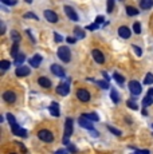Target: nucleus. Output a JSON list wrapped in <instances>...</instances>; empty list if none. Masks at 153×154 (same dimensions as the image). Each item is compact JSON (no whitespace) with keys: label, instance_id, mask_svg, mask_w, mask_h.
<instances>
[{"label":"nucleus","instance_id":"obj_1","mask_svg":"<svg viewBox=\"0 0 153 154\" xmlns=\"http://www.w3.org/2000/svg\"><path fill=\"white\" fill-rule=\"evenodd\" d=\"M58 58L63 60L65 63H69L71 59V52L69 50V47H59L58 48Z\"/></svg>","mask_w":153,"mask_h":154},{"label":"nucleus","instance_id":"obj_2","mask_svg":"<svg viewBox=\"0 0 153 154\" xmlns=\"http://www.w3.org/2000/svg\"><path fill=\"white\" fill-rule=\"evenodd\" d=\"M38 137H39V139L43 141V142H52V141H54L52 133H51L50 130H46V129L38 131Z\"/></svg>","mask_w":153,"mask_h":154},{"label":"nucleus","instance_id":"obj_3","mask_svg":"<svg viewBox=\"0 0 153 154\" xmlns=\"http://www.w3.org/2000/svg\"><path fill=\"white\" fill-rule=\"evenodd\" d=\"M129 90H130V92H132L133 95H140L141 91H142V87H141V85H140V82L130 81L129 82Z\"/></svg>","mask_w":153,"mask_h":154},{"label":"nucleus","instance_id":"obj_4","mask_svg":"<svg viewBox=\"0 0 153 154\" xmlns=\"http://www.w3.org/2000/svg\"><path fill=\"white\" fill-rule=\"evenodd\" d=\"M77 96H78V99L81 102H89L90 100V92L85 89H79L77 91Z\"/></svg>","mask_w":153,"mask_h":154},{"label":"nucleus","instance_id":"obj_5","mask_svg":"<svg viewBox=\"0 0 153 154\" xmlns=\"http://www.w3.org/2000/svg\"><path fill=\"white\" fill-rule=\"evenodd\" d=\"M90 121H91V119H89L87 117L81 115V118L78 119V123H79V125H81L82 127L87 129V130H93V123H91Z\"/></svg>","mask_w":153,"mask_h":154},{"label":"nucleus","instance_id":"obj_6","mask_svg":"<svg viewBox=\"0 0 153 154\" xmlns=\"http://www.w3.org/2000/svg\"><path fill=\"white\" fill-rule=\"evenodd\" d=\"M65 12H66V15L69 16V19H71V20H74V22H78L79 20V18H78V15H77V12L73 9V8L70 7V5H65Z\"/></svg>","mask_w":153,"mask_h":154},{"label":"nucleus","instance_id":"obj_7","mask_svg":"<svg viewBox=\"0 0 153 154\" xmlns=\"http://www.w3.org/2000/svg\"><path fill=\"white\" fill-rule=\"evenodd\" d=\"M12 127V133L15 135H20V137H27V130H24V129H22V127L18 125V123H14V125H11Z\"/></svg>","mask_w":153,"mask_h":154},{"label":"nucleus","instance_id":"obj_8","mask_svg":"<svg viewBox=\"0 0 153 154\" xmlns=\"http://www.w3.org/2000/svg\"><path fill=\"white\" fill-rule=\"evenodd\" d=\"M71 134H73V119H71V118H67L66 125H65V137L70 138Z\"/></svg>","mask_w":153,"mask_h":154},{"label":"nucleus","instance_id":"obj_9","mask_svg":"<svg viewBox=\"0 0 153 154\" xmlns=\"http://www.w3.org/2000/svg\"><path fill=\"white\" fill-rule=\"evenodd\" d=\"M44 18H46L50 23H56V22H58V15H56L54 11H50V9H46V11H44Z\"/></svg>","mask_w":153,"mask_h":154},{"label":"nucleus","instance_id":"obj_10","mask_svg":"<svg viewBox=\"0 0 153 154\" xmlns=\"http://www.w3.org/2000/svg\"><path fill=\"white\" fill-rule=\"evenodd\" d=\"M3 99L7 102V103H15V100H16V95H15V92H12V91H5L3 94Z\"/></svg>","mask_w":153,"mask_h":154},{"label":"nucleus","instance_id":"obj_11","mask_svg":"<svg viewBox=\"0 0 153 154\" xmlns=\"http://www.w3.org/2000/svg\"><path fill=\"white\" fill-rule=\"evenodd\" d=\"M56 92H58L59 95L66 96L67 94L70 92V89H69V85H66V83H62V85H59L58 87H56Z\"/></svg>","mask_w":153,"mask_h":154},{"label":"nucleus","instance_id":"obj_12","mask_svg":"<svg viewBox=\"0 0 153 154\" xmlns=\"http://www.w3.org/2000/svg\"><path fill=\"white\" fill-rule=\"evenodd\" d=\"M93 58H94V60L97 62V63H99V64H102L103 62H105V56H103V54H102L99 50H93Z\"/></svg>","mask_w":153,"mask_h":154},{"label":"nucleus","instance_id":"obj_13","mask_svg":"<svg viewBox=\"0 0 153 154\" xmlns=\"http://www.w3.org/2000/svg\"><path fill=\"white\" fill-rule=\"evenodd\" d=\"M15 74L18 75V77H27L28 74H30V69L26 67V66H18Z\"/></svg>","mask_w":153,"mask_h":154},{"label":"nucleus","instance_id":"obj_14","mask_svg":"<svg viewBox=\"0 0 153 154\" xmlns=\"http://www.w3.org/2000/svg\"><path fill=\"white\" fill-rule=\"evenodd\" d=\"M51 73L56 75V77H65V70L59 64H52L51 66Z\"/></svg>","mask_w":153,"mask_h":154},{"label":"nucleus","instance_id":"obj_15","mask_svg":"<svg viewBox=\"0 0 153 154\" xmlns=\"http://www.w3.org/2000/svg\"><path fill=\"white\" fill-rule=\"evenodd\" d=\"M118 34H120V36L124 39H128L130 38V35H132V32H130V30L128 27H125V26H122V27H120V30H118Z\"/></svg>","mask_w":153,"mask_h":154},{"label":"nucleus","instance_id":"obj_16","mask_svg":"<svg viewBox=\"0 0 153 154\" xmlns=\"http://www.w3.org/2000/svg\"><path fill=\"white\" fill-rule=\"evenodd\" d=\"M40 62H42V56H40L39 54H36V55H34V56L30 59V64H31L34 69H36V67H39Z\"/></svg>","mask_w":153,"mask_h":154},{"label":"nucleus","instance_id":"obj_17","mask_svg":"<svg viewBox=\"0 0 153 154\" xmlns=\"http://www.w3.org/2000/svg\"><path fill=\"white\" fill-rule=\"evenodd\" d=\"M48 110H50L51 115H54V117H59V115H61V113H59V106H58V103H56V102L51 103L50 107H48Z\"/></svg>","mask_w":153,"mask_h":154},{"label":"nucleus","instance_id":"obj_18","mask_svg":"<svg viewBox=\"0 0 153 154\" xmlns=\"http://www.w3.org/2000/svg\"><path fill=\"white\" fill-rule=\"evenodd\" d=\"M38 83H39V86L44 87V89L51 87V81L48 79V78H46V77H40L39 79H38Z\"/></svg>","mask_w":153,"mask_h":154},{"label":"nucleus","instance_id":"obj_19","mask_svg":"<svg viewBox=\"0 0 153 154\" xmlns=\"http://www.w3.org/2000/svg\"><path fill=\"white\" fill-rule=\"evenodd\" d=\"M140 7L142 9H149L153 7V0H141L140 1Z\"/></svg>","mask_w":153,"mask_h":154},{"label":"nucleus","instance_id":"obj_20","mask_svg":"<svg viewBox=\"0 0 153 154\" xmlns=\"http://www.w3.org/2000/svg\"><path fill=\"white\" fill-rule=\"evenodd\" d=\"M152 103H153V96L148 94V95L142 99V106H144V107H146V106H149V104H152Z\"/></svg>","mask_w":153,"mask_h":154},{"label":"nucleus","instance_id":"obj_21","mask_svg":"<svg viewBox=\"0 0 153 154\" xmlns=\"http://www.w3.org/2000/svg\"><path fill=\"white\" fill-rule=\"evenodd\" d=\"M18 50H19V42H14V44H12V50H11L12 58H16V56H18Z\"/></svg>","mask_w":153,"mask_h":154},{"label":"nucleus","instance_id":"obj_22","mask_svg":"<svg viewBox=\"0 0 153 154\" xmlns=\"http://www.w3.org/2000/svg\"><path fill=\"white\" fill-rule=\"evenodd\" d=\"M126 14L129 16H136V15H138V9H136L134 7H126Z\"/></svg>","mask_w":153,"mask_h":154},{"label":"nucleus","instance_id":"obj_23","mask_svg":"<svg viewBox=\"0 0 153 154\" xmlns=\"http://www.w3.org/2000/svg\"><path fill=\"white\" fill-rule=\"evenodd\" d=\"M74 35L78 39H83V38H85V32H83V30H81V28H78V27L74 28Z\"/></svg>","mask_w":153,"mask_h":154},{"label":"nucleus","instance_id":"obj_24","mask_svg":"<svg viewBox=\"0 0 153 154\" xmlns=\"http://www.w3.org/2000/svg\"><path fill=\"white\" fill-rule=\"evenodd\" d=\"M110 98H112V100H113L114 103H118V102H120V96H118L116 90H112V91H110Z\"/></svg>","mask_w":153,"mask_h":154},{"label":"nucleus","instance_id":"obj_25","mask_svg":"<svg viewBox=\"0 0 153 154\" xmlns=\"http://www.w3.org/2000/svg\"><path fill=\"white\" fill-rule=\"evenodd\" d=\"M113 78H114V79H116V82H117V83H120V85H122V83L125 82V78L122 77L121 74H118V73H114Z\"/></svg>","mask_w":153,"mask_h":154},{"label":"nucleus","instance_id":"obj_26","mask_svg":"<svg viewBox=\"0 0 153 154\" xmlns=\"http://www.w3.org/2000/svg\"><path fill=\"white\" fill-rule=\"evenodd\" d=\"M89 81H93V79H89ZM93 82H95L97 85L101 87V89H103V90H106L107 87H109V82L106 81V82H102V81H93Z\"/></svg>","mask_w":153,"mask_h":154},{"label":"nucleus","instance_id":"obj_27","mask_svg":"<svg viewBox=\"0 0 153 154\" xmlns=\"http://www.w3.org/2000/svg\"><path fill=\"white\" fill-rule=\"evenodd\" d=\"M10 67H11V63H10L8 60H1V62H0V69L3 70V71L8 70Z\"/></svg>","mask_w":153,"mask_h":154},{"label":"nucleus","instance_id":"obj_28","mask_svg":"<svg viewBox=\"0 0 153 154\" xmlns=\"http://www.w3.org/2000/svg\"><path fill=\"white\" fill-rule=\"evenodd\" d=\"M11 38H12V40L14 42H20V35H19V32L18 31H11Z\"/></svg>","mask_w":153,"mask_h":154},{"label":"nucleus","instance_id":"obj_29","mask_svg":"<svg viewBox=\"0 0 153 154\" xmlns=\"http://www.w3.org/2000/svg\"><path fill=\"white\" fill-rule=\"evenodd\" d=\"M24 59H26V56H24L23 54H19L18 56H16V59H15V64L16 66H20L24 62Z\"/></svg>","mask_w":153,"mask_h":154},{"label":"nucleus","instance_id":"obj_30","mask_svg":"<svg viewBox=\"0 0 153 154\" xmlns=\"http://www.w3.org/2000/svg\"><path fill=\"white\" fill-rule=\"evenodd\" d=\"M126 106H128V107H130V109H133V110H137V109H138L137 103H136L133 99H129V100H128V102H126Z\"/></svg>","mask_w":153,"mask_h":154},{"label":"nucleus","instance_id":"obj_31","mask_svg":"<svg viewBox=\"0 0 153 154\" xmlns=\"http://www.w3.org/2000/svg\"><path fill=\"white\" fill-rule=\"evenodd\" d=\"M24 18L26 19H35V20H39V18L34 14V12H27V14H24Z\"/></svg>","mask_w":153,"mask_h":154},{"label":"nucleus","instance_id":"obj_32","mask_svg":"<svg viewBox=\"0 0 153 154\" xmlns=\"http://www.w3.org/2000/svg\"><path fill=\"white\" fill-rule=\"evenodd\" d=\"M146 83V85H150V83H153V74H146V77H145V81H144Z\"/></svg>","mask_w":153,"mask_h":154},{"label":"nucleus","instance_id":"obj_33","mask_svg":"<svg viewBox=\"0 0 153 154\" xmlns=\"http://www.w3.org/2000/svg\"><path fill=\"white\" fill-rule=\"evenodd\" d=\"M133 30L136 34H140V32H141V24L138 23V22H136V23L133 24Z\"/></svg>","mask_w":153,"mask_h":154},{"label":"nucleus","instance_id":"obj_34","mask_svg":"<svg viewBox=\"0 0 153 154\" xmlns=\"http://www.w3.org/2000/svg\"><path fill=\"white\" fill-rule=\"evenodd\" d=\"M107 130L109 131H112L114 135H121V131L118 130V129H114L113 126H107Z\"/></svg>","mask_w":153,"mask_h":154},{"label":"nucleus","instance_id":"obj_35","mask_svg":"<svg viewBox=\"0 0 153 154\" xmlns=\"http://www.w3.org/2000/svg\"><path fill=\"white\" fill-rule=\"evenodd\" d=\"M85 117H87L89 119H91V121H98L99 119V117L97 115V114H83Z\"/></svg>","mask_w":153,"mask_h":154},{"label":"nucleus","instance_id":"obj_36","mask_svg":"<svg viewBox=\"0 0 153 154\" xmlns=\"http://www.w3.org/2000/svg\"><path fill=\"white\" fill-rule=\"evenodd\" d=\"M114 8V0H107V12H112Z\"/></svg>","mask_w":153,"mask_h":154},{"label":"nucleus","instance_id":"obj_37","mask_svg":"<svg viewBox=\"0 0 153 154\" xmlns=\"http://www.w3.org/2000/svg\"><path fill=\"white\" fill-rule=\"evenodd\" d=\"M132 47H133L134 52H136V54H137L138 56H141V55H142V50H141V48H140V47H138V46H136V44H133V46H132Z\"/></svg>","mask_w":153,"mask_h":154},{"label":"nucleus","instance_id":"obj_38","mask_svg":"<svg viewBox=\"0 0 153 154\" xmlns=\"http://www.w3.org/2000/svg\"><path fill=\"white\" fill-rule=\"evenodd\" d=\"M7 119H8V122H10V125H14V123H16L15 117L12 115V114H7Z\"/></svg>","mask_w":153,"mask_h":154},{"label":"nucleus","instance_id":"obj_39","mask_svg":"<svg viewBox=\"0 0 153 154\" xmlns=\"http://www.w3.org/2000/svg\"><path fill=\"white\" fill-rule=\"evenodd\" d=\"M1 3L7 4V5H15L18 3V0H1Z\"/></svg>","mask_w":153,"mask_h":154},{"label":"nucleus","instance_id":"obj_40","mask_svg":"<svg viewBox=\"0 0 153 154\" xmlns=\"http://www.w3.org/2000/svg\"><path fill=\"white\" fill-rule=\"evenodd\" d=\"M98 26L99 24H97V23H93V24H90V26H87V30H90V31H93V30H95V28H98Z\"/></svg>","mask_w":153,"mask_h":154},{"label":"nucleus","instance_id":"obj_41","mask_svg":"<svg viewBox=\"0 0 153 154\" xmlns=\"http://www.w3.org/2000/svg\"><path fill=\"white\" fill-rule=\"evenodd\" d=\"M54 36H55V40H56V42H58V43H61V42H62V40H63V38H62V36H61V35H59V34H56V32H54Z\"/></svg>","mask_w":153,"mask_h":154},{"label":"nucleus","instance_id":"obj_42","mask_svg":"<svg viewBox=\"0 0 153 154\" xmlns=\"http://www.w3.org/2000/svg\"><path fill=\"white\" fill-rule=\"evenodd\" d=\"M95 23H97V24H102V23H103V18H102V16H98V18L95 19Z\"/></svg>","mask_w":153,"mask_h":154},{"label":"nucleus","instance_id":"obj_43","mask_svg":"<svg viewBox=\"0 0 153 154\" xmlns=\"http://www.w3.org/2000/svg\"><path fill=\"white\" fill-rule=\"evenodd\" d=\"M66 40H67V43H70V44H73V43L77 42V39H75V38H67Z\"/></svg>","mask_w":153,"mask_h":154},{"label":"nucleus","instance_id":"obj_44","mask_svg":"<svg viewBox=\"0 0 153 154\" xmlns=\"http://www.w3.org/2000/svg\"><path fill=\"white\" fill-rule=\"evenodd\" d=\"M26 32H27V34L30 35V39H31V40H32V43H35V38H34V36H32L31 31H30V30H27V31H26Z\"/></svg>","mask_w":153,"mask_h":154},{"label":"nucleus","instance_id":"obj_45","mask_svg":"<svg viewBox=\"0 0 153 154\" xmlns=\"http://www.w3.org/2000/svg\"><path fill=\"white\" fill-rule=\"evenodd\" d=\"M102 75H103V78H105V81L109 82L110 78H109V75H107V73H106V71H102Z\"/></svg>","mask_w":153,"mask_h":154},{"label":"nucleus","instance_id":"obj_46","mask_svg":"<svg viewBox=\"0 0 153 154\" xmlns=\"http://www.w3.org/2000/svg\"><path fill=\"white\" fill-rule=\"evenodd\" d=\"M67 146H69V151H75V150H77L73 145H67Z\"/></svg>","mask_w":153,"mask_h":154},{"label":"nucleus","instance_id":"obj_47","mask_svg":"<svg viewBox=\"0 0 153 154\" xmlns=\"http://www.w3.org/2000/svg\"><path fill=\"white\" fill-rule=\"evenodd\" d=\"M4 31H5V27H4V23H1V34H4Z\"/></svg>","mask_w":153,"mask_h":154},{"label":"nucleus","instance_id":"obj_48","mask_svg":"<svg viewBox=\"0 0 153 154\" xmlns=\"http://www.w3.org/2000/svg\"><path fill=\"white\" fill-rule=\"evenodd\" d=\"M137 153H149V150H136Z\"/></svg>","mask_w":153,"mask_h":154},{"label":"nucleus","instance_id":"obj_49","mask_svg":"<svg viewBox=\"0 0 153 154\" xmlns=\"http://www.w3.org/2000/svg\"><path fill=\"white\" fill-rule=\"evenodd\" d=\"M148 94H149V95H152V96H153V87H152V89H149V91H148Z\"/></svg>","mask_w":153,"mask_h":154},{"label":"nucleus","instance_id":"obj_50","mask_svg":"<svg viewBox=\"0 0 153 154\" xmlns=\"http://www.w3.org/2000/svg\"><path fill=\"white\" fill-rule=\"evenodd\" d=\"M26 1H27V3H32V0H26Z\"/></svg>","mask_w":153,"mask_h":154},{"label":"nucleus","instance_id":"obj_51","mask_svg":"<svg viewBox=\"0 0 153 154\" xmlns=\"http://www.w3.org/2000/svg\"><path fill=\"white\" fill-rule=\"evenodd\" d=\"M152 127H153V125H152Z\"/></svg>","mask_w":153,"mask_h":154}]
</instances>
